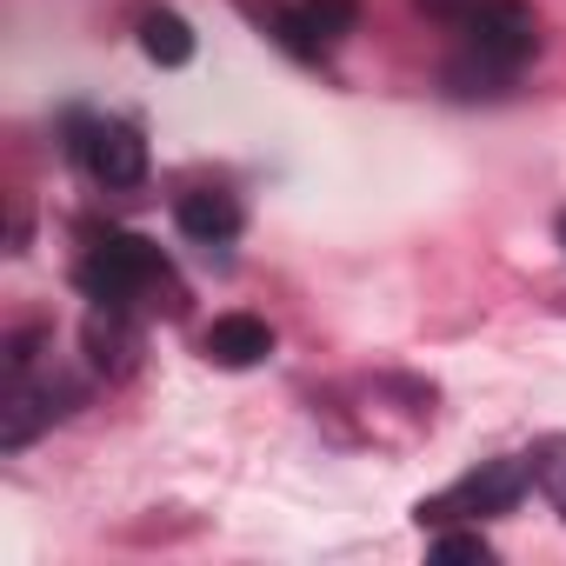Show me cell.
<instances>
[{
    "instance_id": "obj_1",
    "label": "cell",
    "mask_w": 566,
    "mask_h": 566,
    "mask_svg": "<svg viewBox=\"0 0 566 566\" xmlns=\"http://www.w3.org/2000/svg\"><path fill=\"white\" fill-rule=\"evenodd\" d=\"M539 48L526 0H473L460 14V61L447 67L453 94H500Z\"/></svg>"
},
{
    "instance_id": "obj_2",
    "label": "cell",
    "mask_w": 566,
    "mask_h": 566,
    "mask_svg": "<svg viewBox=\"0 0 566 566\" xmlns=\"http://www.w3.org/2000/svg\"><path fill=\"white\" fill-rule=\"evenodd\" d=\"M74 280H81V294L94 301V307H134L140 294H154V287H167V253L154 247V240H140V233H107V240H94L87 247V260L74 266Z\"/></svg>"
},
{
    "instance_id": "obj_3",
    "label": "cell",
    "mask_w": 566,
    "mask_h": 566,
    "mask_svg": "<svg viewBox=\"0 0 566 566\" xmlns=\"http://www.w3.org/2000/svg\"><path fill=\"white\" fill-rule=\"evenodd\" d=\"M526 486H533V467L526 460H480L473 473H460L447 493H433V500H420L413 506V520L420 526H447V520H486V513H513L520 500H526Z\"/></svg>"
},
{
    "instance_id": "obj_4",
    "label": "cell",
    "mask_w": 566,
    "mask_h": 566,
    "mask_svg": "<svg viewBox=\"0 0 566 566\" xmlns=\"http://www.w3.org/2000/svg\"><path fill=\"white\" fill-rule=\"evenodd\" d=\"M74 160L101 180V187H140L147 180V140L127 120H74Z\"/></svg>"
},
{
    "instance_id": "obj_5",
    "label": "cell",
    "mask_w": 566,
    "mask_h": 566,
    "mask_svg": "<svg viewBox=\"0 0 566 566\" xmlns=\"http://www.w3.org/2000/svg\"><path fill=\"white\" fill-rule=\"evenodd\" d=\"M273 354V327L260 314H220L207 327V360L213 367H260Z\"/></svg>"
},
{
    "instance_id": "obj_6",
    "label": "cell",
    "mask_w": 566,
    "mask_h": 566,
    "mask_svg": "<svg viewBox=\"0 0 566 566\" xmlns=\"http://www.w3.org/2000/svg\"><path fill=\"white\" fill-rule=\"evenodd\" d=\"M174 220H180V233H187V240H200V247H227V240L240 233V207H233V193H213V187L180 193Z\"/></svg>"
},
{
    "instance_id": "obj_7",
    "label": "cell",
    "mask_w": 566,
    "mask_h": 566,
    "mask_svg": "<svg viewBox=\"0 0 566 566\" xmlns=\"http://www.w3.org/2000/svg\"><path fill=\"white\" fill-rule=\"evenodd\" d=\"M87 354H94L101 374H127V367H134V327H127L120 307H101V314L87 321Z\"/></svg>"
},
{
    "instance_id": "obj_8",
    "label": "cell",
    "mask_w": 566,
    "mask_h": 566,
    "mask_svg": "<svg viewBox=\"0 0 566 566\" xmlns=\"http://www.w3.org/2000/svg\"><path fill=\"white\" fill-rule=\"evenodd\" d=\"M140 48H147V61H160V67H187V61H193V28H187L180 14L154 8V14L140 21Z\"/></svg>"
},
{
    "instance_id": "obj_9",
    "label": "cell",
    "mask_w": 566,
    "mask_h": 566,
    "mask_svg": "<svg viewBox=\"0 0 566 566\" xmlns=\"http://www.w3.org/2000/svg\"><path fill=\"white\" fill-rule=\"evenodd\" d=\"M294 8H301V28H307V41L321 54L340 48L354 34V21H360V0H294Z\"/></svg>"
},
{
    "instance_id": "obj_10",
    "label": "cell",
    "mask_w": 566,
    "mask_h": 566,
    "mask_svg": "<svg viewBox=\"0 0 566 566\" xmlns=\"http://www.w3.org/2000/svg\"><path fill=\"white\" fill-rule=\"evenodd\" d=\"M260 21H266V34L287 48V54L321 61V48H314V41H307V28H301V8H280V0H273V8H260Z\"/></svg>"
},
{
    "instance_id": "obj_11",
    "label": "cell",
    "mask_w": 566,
    "mask_h": 566,
    "mask_svg": "<svg viewBox=\"0 0 566 566\" xmlns=\"http://www.w3.org/2000/svg\"><path fill=\"white\" fill-rule=\"evenodd\" d=\"M433 553H440V559H493L480 533H440V539H433Z\"/></svg>"
},
{
    "instance_id": "obj_12",
    "label": "cell",
    "mask_w": 566,
    "mask_h": 566,
    "mask_svg": "<svg viewBox=\"0 0 566 566\" xmlns=\"http://www.w3.org/2000/svg\"><path fill=\"white\" fill-rule=\"evenodd\" d=\"M533 480H546V493H553V506L566 513V467H533Z\"/></svg>"
},
{
    "instance_id": "obj_13",
    "label": "cell",
    "mask_w": 566,
    "mask_h": 566,
    "mask_svg": "<svg viewBox=\"0 0 566 566\" xmlns=\"http://www.w3.org/2000/svg\"><path fill=\"white\" fill-rule=\"evenodd\" d=\"M413 8H427L433 21H460V14L473 8V0H413Z\"/></svg>"
},
{
    "instance_id": "obj_14",
    "label": "cell",
    "mask_w": 566,
    "mask_h": 566,
    "mask_svg": "<svg viewBox=\"0 0 566 566\" xmlns=\"http://www.w3.org/2000/svg\"><path fill=\"white\" fill-rule=\"evenodd\" d=\"M553 233H559V247H566V213H559V220H553Z\"/></svg>"
}]
</instances>
